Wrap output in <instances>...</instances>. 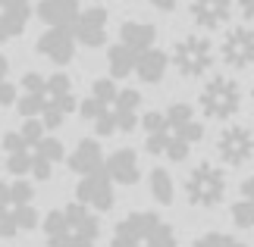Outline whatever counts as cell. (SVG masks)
<instances>
[{
	"instance_id": "cell-15",
	"label": "cell",
	"mask_w": 254,
	"mask_h": 247,
	"mask_svg": "<svg viewBox=\"0 0 254 247\" xmlns=\"http://www.w3.org/2000/svg\"><path fill=\"white\" fill-rule=\"evenodd\" d=\"M35 53L44 56V60L57 69L69 66L75 60V53H79L75 32H69V28H44V32L35 38Z\"/></svg>"
},
{
	"instance_id": "cell-26",
	"label": "cell",
	"mask_w": 254,
	"mask_h": 247,
	"mask_svg": "<svg viewBox=\"0 0 254 247\" xmlns=\"http://www.w3.org/2000/svg\"><path fill=\"white\" fill-rule=\"evenodd\" d=\"M189 247H248L245 241L239 238V235H232V232H220V229H213V232H204L198 235Z\"/></svg>"
},
{
	"instance_id": "cell-18",
	"label": "cell",
	"mask_w": 254,
	"mask_h": 247,
	"mask_svg": "<svg viewBox=\"0 0 254 247\" xmlns=\"http://www.w3.org/2000/svg\"><path fill=\"white\" fill-rule=\"evenodd\" d=\"M107 175L113 179L116 188H135L141 182V156L135 147H116V150L107 153Z\"/></svg>"
},
{
	"instance_id": "cell-27",
	"label": "cell",
	"mask_w": 254,
	"mask_h": 247,
	"mask_svg": "<svg viewBox=\"0 0 254 247\" xmlns=\"http://www.w3.org/2000/svg\"><path fill=\"white\" fill-rule=\"evenodd\" d=\"M236 9L248 25H254V0H236Z\"/></svg>"
},
{
	"instance_id": "cell-28",
	"label": "cell",
	"mask_w": 254,
	"mask_h": 247,
	"mask_svg": "<svg viewBox=\"0 0 254 247\" xmlns=\"http://www.w3.org/2000/svg\"><path fill=\"white\" fill-rule=\"evenodd\" d=\"M148 3L157 9V13H173V9L179 6V0H148Z\"/></svg>"
},
{
	"instance_id": "cell-4",
	"label": "cell",
	"mask_w": 254,
	"mask_h": 247,
	"mask_svg": "<svg viewBox=\"0 0 254 247\" xmlns=\"http://www.w3.org/2000/svg\"><path fill=\"white\" fill-rule=\"evenodd\" d=\"M16 113L22 119H35L44 128L57 132L60 125L79 113V94L69 72L54 69V72H25L19 78V97H16Z\"/></svg>"
},
{
	"instance_id": "cell-2",
	"label": "cell",
	"mask_w": 254,
	"mask_h": 247,
	"mask_svg": "<svg viewBox=\"0 0 254 247\" xmlns=\"http://www.w3.org/2000/svg\"><path fill=\"white\" fill-rule=\"evenodd\" d=\"M0 156H3L6 175L47 182L54 179L57 166L66 163V147L51 128H44L35 119H25L19 128H9L0 138Z\"/></svg>"
},
{
	"instance_id": "cell-13",
	"label": "cell",
	"mask_w": 254,
	"mask_h": 247,
	"mask_svg": "<svg viewBox=\"0 0 254 247\" xmlns=\"http://www.w3.org/2000/svg\"><path fill=\"white\" fill-rule=\"evenodd\" d=\"M220 63L232 69V72H245L254 66V25L242 22V25H229L223 28V38L217 44Z\"/></svg>"
},
{
	"instance_id": "cell-6",
	"label": "cell",
	"mask_w": 254,
	"mask_h": 247,
	"mask_svg": "<svg viewBox=\"0 0 254 247\" xmlns=\"http://www.w3.org/2000/svg\"><path fill=\"white\" fill-rule=\"evenodd\" d=\"M38 225H41V210H38L35 185L16 175L0 179V238H22L32 235Z\"/></svg>"
},
{
	"instance_id": "cell-11",
	"label": "cell",
	"mask_w": 254,
	"mask_h": 247,
	"mask_svg": "<svg viewBox=\"0 0 254 247\" xmlns=\"http://www.w3.org/2000/svg\"><path fill=\"white\" fill-rule=\"evenodd\" d=\"M217 60H220L217 44L210 41L207 32H189L170 47V63L176 69V75L185 78V82L207 78L210 69L217 66Z\"/></svg>"
},
{
	"instance_id": "cell-10",
	"label": "cell",
	"mask_w": 254,
	"mask_h": 247,
	"mask_svg": "<svg viewBox=\"0 0 254 247\" xmlns=\"http://www.w3.org/2000/svg\"><path fill=\"white\" fill-rule=\"evenodd\" d=\"M242 103H245V94H242V85H239L236 75H229V72H210L207 82L201 85L198 113L204 116V119L232 122L242 113Z\"/></svg>"
},
{
	"instance_id": "cell-23",
	"label": "cell",
	"mask_w": 254,
	"mask_h": 247,
	"mask_svg": "<svg viewBox=\"0 0 254 247\" xmlns=\"http://www.w3.org/2000/svg\"><path fill=\"white\" fill-rule=\"evenodd\" d=\"M170 66H173V63H170V53L157 44L151 53H144V56H141V63H138V66H135V78H138L141 85H160L163 78H167Z\"/></svg>"
},
{
	"instance_id": "cell-3",
	"label": "cell",
	"mask_w": 254,
	"mask_h": 247,
	"mask_svg": "<svg viewBox=\"0 0 254 247\" xmlns=\"http://www.w3.org/2000/svg\"><path fill=\"white\" fill-rule=\"evenodd\" d=\"M144 94L138 88L120 85L116 78H94L79 100V116L94 128L97 138L132 135L141 125Z\"/></svg>"
},
{
	"instance_id": "cell-24",
	"label": "cell",
	"mask_w": 254,
	"mask_h": 247,
	"mask_svg": "<svg viewBox=\"0 0 254 247\" xmlns=\"http://www.w3.org/2000/svg\"><path fill=\"white\" fill-rule=\"evenodd\" d=\"M148 191L157 206H173L176 203V179L167 166H154L148 172Z\"/></svg>"
},
{
	"instance_id": "cell-25",
	"label": "cell",
	"mask_w": 254,
	"mask_h": 247,
	"mask_svg": "<svg viewBox=\"0 0 254 247\" xmlns=\"http://www.w3.org/2000/svg\"><path fill=\"white\" fill-rule=\"evenodd\" d=\"M16 97H19V82L13 78L9 60L0 53V110H6V106H16Z\"/></svg>"
},
{
	"instance_id": "cell-14",
	"label": "cell",
	"mask_w": 254,
	"mask_h": 247,
	"mask_svg": "<svg viewBox=\"0 0 254 247\" xmlns=\"http://www.w3.org/2000/svg\"><path fill=\"white\" fill-rule=\"evenodd\" d=\"M75 200L91 206L97 213H110L116 206V185L113 179L107 175V166L104 169H94V172H85V175H75Z\"/></svg>"
},
{
	"instance_id": "cell-22",
	"label": "cell",
	"mask_w": 254,
	"mask_h": 247,
	"mask_svg": "<svg viewBox=\"0 0 254 247\" xmlns=\"http://www.w3.org/2000/svg\"><path fill=\"white\" fill-rule=\"evenodd\" d=\"M229 219L236 229H254V175L242 179L236 200L229 203Z\"/></svg>"
},
{
	"instance_id": "cell-5",
	"label": "cell",
	"mask_w": 254,
	"mask_h": 247,
	"mask_svg": "<svg viewBox=\"0 0 254 247\" xmlns=\"http://www.w3.org/2000/svg\"><path fill=\"white\" fill-rule=\"evenodd\" d=\"M38 232H41L44 247H97L104 225H101V213L97 210L79 200H69V203L47 210L41 216Z\"/></svg>"
},
{
	"instance_id": "cell-8",
	"label": "cell",
	"mask_w": 254,
	"mask_h": 247,
	"mask_svg": "<svg viewBox=\"0 0 254 247\" xmlns=\"http://www.w3.org/2000/svg\"><path fill=\"white\" fill-rule=\"evenodd\" d=\"M157 25L148 22V19H126L116 32L113 44L107 47V69H110V78L123 82V78L135 75V66L141 63L144 53H151L157 47Z\"/></svg>"
},
{
	"instance_id": "cell-21",
	"label": "cell",
	"mask_w": 254,
	"mask_h": 247,
	"mask_svg": "<svg viewBox=\"0 0 254 247\" xmlns=\"http://www.w3.org/2000/svg\"><path fill=\"white\" fill-rule=\"evenodd\" d=\"M66 166H69L72 175H85V172L104 169L107 166V150L101 147L97 138H82V141L66 153Z\"/></svg>"
},
{
	"instance_id": "cell-31",
	"label": "cell",
	"mask_w": 254,
	"mask_h": 247,
	"mask_svg": "<svg viewBox=\"0 0 254 247\" xmlns=\"http://www.w3.org/2000/svg\"><path fill=\"white\" fill-rule=\"evenodd\" d=\"M251 232H254V229H251Z\"/></svg>"
},
{
	"instance_id": "cell-12",
	"label": "cell",
	"mask_w": 254,
	"mask_h": 247,
	"mask_svg": "<svg viewBox=\"0 0 254 247\" xmlns=\"http://www.w3.org/2000/svg\"><path fill=\"white\" fill-rule=\"evenodd\" d=\"M213 153L229 169L248 166L254 160V128L248 122H239V119L223 122L217 138H213Z\"/></svg>"
},
{
	"instance_id": "cell-1",
	"label": "cell",
	"mask_w": 254,
	"mask_h": 247,
	"mask_svg": "<svg viewBox=\"0 0 254 247\" xmlns=\"http://www.w3.org/2000/svg\"><path fill=\"white\" fill-rule=\"evenodd\" d=\"M144 150L160 163H185L204 141V116L189 100H173L141 116Z\"/></svg>"
},
{
	"instance_id": "cell-7",
	"label": "cell",
	"mask_w": 254,
	"mask_h": 247,
	"mask_svg": "<svg viewBox=\"0 0 254 247\" xmlns=\"http://www.w3.org/2000/svg\"><path fill=\"white\" fill-rule=\"evenodd\" d=\"M107 247H179V235L157 210H129L113 222Z\"/></svg>"
},
{
	"instance_id": "cell-20",
	"label": "cell",
	"mask_w": 254,
	"mask_h": 247,
	"mask_svg": "<svg viewBox=\"0 0 254 247\" xmlns=\"http://www.w3.org/2000/svg\"><path fill=\"white\" fill-rule=\"evenodd\" d=\"M44 28H69L75 32V22L82 16V0H38L35 6Z\"/></svg>"
},
{
	"instance_id": "cell-16",
	"label": "cell",
	"mask_w": 254,
	"mask_h": 247,
	"mask_svg": "<svg viewBox=\"0 0 254 247\" xmlns=\"http://www.w3.org/2000/svg\"><path fill=\"white\" fill-rule=\"evenodd\" d=\"M75 41H79V47H88V50L110 44V13H107V6L101 3L82 6V16L75 22Z\"/></svg>"
},
{
	"instance_id": "cell-19",
	"label": "cell",
	"mask_w": 254,
	"mask_h": 247,
	"mask_svg": "<svg viewBox=\"0 0 254 247\" xmlns=\"http://www.w3.org/2000/svg\"><path fill=\"white\" fill-rule=\"evenodd\" d=\"M32 13H35L32 0H0V44L22 38L28 22H32Z\"/></svg>"
},
{
	"instance_id": "cell-30",
	"label": "cell",
	"mask_w": 254,
	"mask_h": 247,
	"mask_svg": "<svg viewBox=\"0 0 254 247\" xmlns=\"http://www.w3.org/2000/svg\"><path fill=\"white\" fill-rule=\"evenodd\" d=\"M91 3H101V0H91Z\"/></svg>"
},
{
	"instance_id": "cell-9",
	"label": "cell",
	"mask_w": 254,
	"mask_h": 247,
	"mask_svg": "<svg viewBox=\"0 0 254 247\" xmlns=\"http://www.w3.org/2000/svg\"><path fill=\"white\" fill-rule=\"evenodd\" d=\"M182 194H185V203L194 206V210H217V206H223L229 194V179H226L223 163H213V160L194 163L182 179Z\"/></svg>"
},
{
	"instance_id": "cell-17",
	"label": "cell",
	"mask_w": 254,
	"mask_h": 247,
	"mask_svg": "<svg viewBox=\"0 0 254 247\" xmlns=\"http://www.w3.org/2000/svg\"><path fill=\"white\" fill-rule=\"evenodd\" d=\"M232 13H236V0H189V19L201 32H220L229 28Z\"/></svg>"
},
{
	"instance_id": "cell-29",
	"label": "cell",
	"mask_w": 254,
	"mask_h": 247,
	"mask_svg": "<svg viewBox=\"0 0 254 247\" xmlns=\"http://www.w3.org/2000/svg\"><path fill=\"white\" fill-rule=\"evenodd\" d=\"M248 97H251V106H254V82H251V91H248Z\"/></svg>"
}]
</instances>
